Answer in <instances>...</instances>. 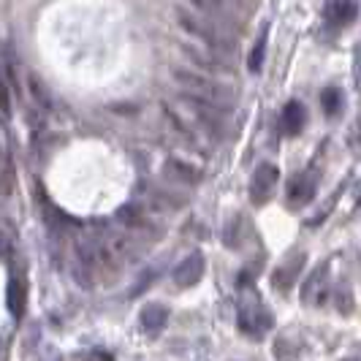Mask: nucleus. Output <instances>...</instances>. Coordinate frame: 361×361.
<instances>
[{"label": "nucleus", "mask_w": 361, "mask_h": 361, "mask_svg": "<svg viewBox=\"0 0 361 361\" xmlns=\"http://www.w3.org/2000/svg\"><path fill=\"white\" fill-rule=\"evenodd\" d=\"M280 123H283V133H286V136L302 133V128L307 123V109H305V104H302V101H288L286 109H283Z\"/></svg>", "instance_id": "10"}, {"label": "nucleus", "mask_w": 361, "mask_h": 361, "mask_svg": "<svg viewBox=\"0 0 361 361\" xmlns=\"http://www.w3.org/2000/svg\"><path fill=\"white\" fill-rule=\"evenodd\" d=\"M27 87H30V95H33V101H36L38 106H52V95H49V90L44 87V82L38 79L36 73H27Z\"/></svg>", "instance_id": "16"}, {"label": "nucleus", "mask_w": 361, "mask_h": 361, "mask_svg": "<svg viewBox=\"0 0 361 361\" xmlns=\"http://www.w3.org/2000/svg\"><path fill=\"white\" fill-rule=\"evenodd\" d=\"M231 3H236V6H242V3H247V0H231Z\"/></svg>", "instance_id": "24"}, {"label": "nucleus", "mask_w": 361, "mask_h": 361, "mask_svg": "<svg viewBox=\"0 0 361 361\" xmlns=\"http://www.w3.org/2000/svg\"><path fill=\"white\" fill-rule=\"evenodd\" d=\"M264 54H267V30H261V36L255 41L253 52L247 57V66H250V71L258 73L261 71V66H264Z\"/></svg>", "instance_id": "18"}, {"label": "nucleus", "mask_w": 361, "mask_h": 361, "mask_svg": "<svg viewBox=\"0 0 361 361\" xmlns=\"http://www.w3.org/2000/svg\"><path fill=\"white\" fill-rule=\"evenodd\" d=\"M14 255V239L6 231V226L0 223V258H11Z\"/></svg>", "instance_id": "21"}, {"label": "nucleus", "mask_w": 361, "mask_h": 361, "mask_svg": "<svg viewBox=\"0 0 361 361\" xmlns=\"http://www.w3.org/2000/svg\"><path fill=\"white\" fill-rule=\"evenodd\" d=\"M321 106L329 117H334V114H340V109H343V92L337 90V87H326L321 92Z\"/></svg>", "instance_id": "17"}, {"label": "nucleus", "mask_w": 361, "mask_h": 361, "mask_svg": "<svg viewBox=\"0 0 361 361\" xmlns=\"http://www.w3.org/2000/svg\"><path fill=\"white\" fill-rule=\"evenodd\" d=\"M324 283H326V267H321L318 271L310 274V280L305 283V288H302V299H305V302H312V299H315V288L321 290Z\"/></svg>", "instance_id": "19"}, {"label": "nucleus", "mask_w": 361, "mask_h": 361, "mask_svg": "<svg viewBox=\"0 0 361 361\" xmlns=\"http://www.w3.org/2000/svg\"><path fill=\"white\" fill-rule=\"evenodd\" d=\"M174 19H177L182 33L193 38L201 49H209V52L220 54V57H228V60L236 57L239 44H236L234 33L223 30L220 25L204 19L201 14H196L193 8H188V6H174Z\"/></svg>", "instance_id": "1"}, {"label": "nucleus", "mask_w": 361, "mask_h": 361, "mask_svg": "<svg viewBox=\"0 0 361 361\" xmlns=\"http://www.w3.org/2000/svg\"><path fill=\"white\" fill-rule=\"evenodd\" d=\"M280 180V171L274 163H261L253 171V182H250V199L253 204H267L269 196L274 193V185Z\"/></svg>", "instance_id": "5"}, {"label": "nucleus", "mask_w": 361, "mask_h": 361, "mask_svg": "<svg viewBox=\"0 0 361 361\" xmlns=\"http://www.w3.org/2000/svg\"><path fill=\"white\" fill-rule=\"evenodd\" d=\"M166 174L180 182H188V185H196V182L201 180V171L196 166H190V163H185V161H177V158H171V161L166 163Z\"/></svg>", "instance_id": "14"}, {"label": "nucleus", "mask_w": 361, "mask_h": 361, "mask_svg": "<svg viewBox=\"0 0 361 361\" xmlns=\"http://www.w3.org/2000/svg\"><path fill=\"white\" fill-rule=\"evenodd\" d=\"M17 188V171H14V163L11 155L0 147V196H11Z\"/></svg>", "instance_id": "13"}, {"label": "nucleus", "mask_w": 361, "mask_h": 361, "mask_svg": "<svg viewBox=\"0 0 361 361\" xmlns=\"http://www.w3.org/2000/svg\"><path fill=\"white\" fill-rule=\"evenodd\" d=\"M359 17V0H326L324 19L331 27H345Z\"/></svg>", "instance_id": "7"}, {"label": "nucleus", "mask_w": 361, "mask_h": 361, "mask_svg": "<svg viewBox=\"0 0 361 361\" xmlns=\"http://www.w3.org/2000/svg\"><path fill=\"white\" fill-rule=\"evenodd\" d=\"M204 269H207L204 255L190 253L188 258H182L180 264H177V269H174V283H177L180 288H193L201 277H204Z\"/></svg>", "instance_id": "6"}, {"label": "nucleus", "mask_w": 361, "mask_h": 361, "mask_svg": "<svg viewBox=\"0 0 361 361\" xmlns=\"http://www.w3.org/2000/svg\"><path fill=\"white\" fill-rule=\"evenodd\" d=\"M302 267H305V253L290 255L283 267L274 269V274H271V286H274L277 290H288L290 286L296 283V274L302 271Z\"/></svg>", "instance_id": "9"}, {"label": "nucleus", "mask_w": 361, "mask_h": 361, "mask_svg": "<svg viewBox=\"0 0 361 361\" xmlns=\"http://www.w3.org/2000/svg\"><path fill=\"white\" fill-rule=\"evenodd\" d=\"M8 79H11V73H3V68H0V111H3V114H8V111H11V90H8Z\"/></svg>", "instance_id": "20"}, {"label": "nucleus", "mask_w": 361, "mask_h": 361, "mask_svg": "<svg viewBox=\"0 0 361 361\" xmlns=\"http://www.w3.org/2000/svg\"><path fill=\"white\" fill-rule=\"evenodd\" d=\"M85 361H111V356H109V353H92V356H87Z\"/></svg>", "instance_id": "23"}, {"label": "nucleus", "mask_w": 361, "mask_h": 361, "mask_svg": "<svg viewBox=\"0 0 361 361\" xmlns=\"http://www.w3.org/2000/svg\"><path fill=\"white\" fill-rule=\"evenodd\" d=\"M353 79H356V90L361 92V44L356 47V54H353Z\"/></svg>", "instance_id": "22"}, {"label": "nucleus", "mask_w": 361, "mask_h": 361, "mask_svg": "<svg viewBox=\"0 0 361 361\" xmlns=\"http://www.w3.org/2000/svg\"><path fill=\"white\" fill-rule=\"evenodd\" d=\"M166 321H169V310L163 307V305H147L142 310V315H139V324L149 334H158L163 326H166Z\"/></svg>", "instance_id": "12"}, {"label": "nucleus", "mask_w": 361, "mask_h": 361, "mask_svg": "<svg viewBox=\"0 0 361 361\" xmlns=\"http://www.w3.org/2000/svg\"><path fill=\"white\" fill-rule=\"evenodd\" d=\"M171 79L185 95H193L204 104H212L223 111L234 106V90L217 82L209 73H201L196 68H171Z\"/></svg>", "instance_id": "2"}, {"label": "nucleus", "mask_w": 361, "mask_h": 361, "mask_svg": "<svg viewBox=\"0 0 361 361\" xmlns=\"http://www.w3.org/2000/svg\"><path fill=\"white\" fill-rule=\"evenodd\" d=\"M343 361H359V359H343Z\"/></svg>", "instance_id": "25"}, {"label": "nucleus", "mask_w": 361, "mask_h": 361, "mask_svg": "<svg viewBox=\"0 0 361 361\" xmlns=\"http://www.w3.org/2000/svg\"><path fill=\"white\" fill-rule=\"evenodd\" d=\"M180 52L196 66V71L201 73H209V76H215V73H226L228 71V63H226V57H220V54L209 52V49H201V47H193V44H182Z\"/></svg>", "instance_id": "4"}, {"label": "nucleus", "mask_w": 361, "mask_h": 361, "mask_svg": "<svg viewBox=\"0 0 361 361\" xmlns=\"http://www.w3.org/2000/svg\"><path fill=\"white\" fill-rule=\"evenodd\" d=\"M315 188H318V180H315V174L312 171H302L299 177H293L288 185V201L293 207H305L312 201L315 196Z\"/></svg>", "instance_id": "8"}, {"label": "nucleus", "mask_w": 361, "mask_h": 361, "mask_svg": "<svg viewBox=\"0 0 361 361\" xmlns=\"http://www.w3.org/2000/svg\"><path fill=\"white\" fill-rule=\"evenodd\" d=\"M6 307L14 318H22L25 315V307H27V288L19 277H11L8 280V288H6Z\"/></svg>", "instance_id": "11"}, {"label": "nucleus", "mask_w": 361, "mask_h": 361, "mask_svg": "<svg viewBox=\"0 0 361 361\" xmlns=\"http://www.w3.org/2000/svg\"><path fill=\"white\" fill-rule=\"evenodd\" d=\"M185 6L193 8L204 19L220 25L228 33H236L242 27V19L236 14V3H231V0H185Z\"/></svg>", "instance_id": "3"}, {"label": "nucleus", "mask_w": 361, "mask_h": 361, "mask_svg": "<svg viewBox=\"0 0 361 361\" xmlns=\"http://www.w3.org/2000/svg\"><path fill=\"white\" fill-rule=\"evenodd\" d=\"M239 326L247 334H261L269 326V315L267 312H253V310H242L239 312Z\"/></svg>", "instance_id": "15"}]
</instances>
